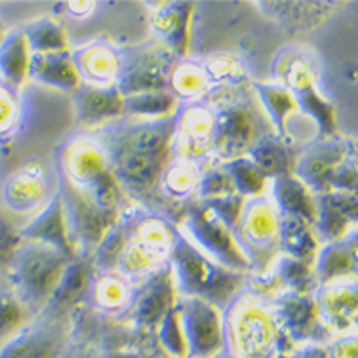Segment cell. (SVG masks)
<instances>
[{
    "instance_id": "6da1fadb",
    "label": "cell",
    "mask_w": 358,
    "mask_h": 358,
    "mask_svg": "<svg viewBox=\"0 0 358 358\" xmlns=\"http://www.w3.org/2000/svg\"><path fill=\"white\" fill-rule=\"evenodd\" d=\"M280 223L282 215L268 194L250 196L241 208V214L234 221V238L238 248L248 259L250 267L267 265L280 244Z\"/></svg>"
},
{
    "instance_id": "7a4b0ae2",
    "label": "cell",
    "mask_w": 358,
    "mask_h": 358,
    "mask_svg": "<svg viewBox=\"0 0 358 358\" xmlns=\"http://www.w3.org/2000/svg\"><path fill=\"white\" fill-rule=\"evenodd\" d=\"M173 259L181 288L189 294L204 297L202 301L206 303H215L217 299L225 301L238 288V273H225L223 265L191 248L189 242H176Z\"/></svg>"
},
{
    "instance_id": "3957f363",
    "label": "cell",
    "mask_w": 358,
    "mask_h": 358,
    "mask_svg": "<svg viewBox=\"0 0 358 358\" xmlns=\"http://www.w3.org/2000/svg\"><path fill=\"white\" fill-rule=\"evenodd\" d=\"M225 326L236 358H265L275 345V320L267 307L254 297L236 299Z\"/></svg>"
},
{
    "instance_id": "277c9868",
    "label": "cell",
    "mask_w": 358,
    "mask_h": 358,
    "mask_svg": "<svg viewBox=\"0 0 358 358\" xmlns=\"http://www.w3.org/2000/svg\"><path fill=\"white\" fill-rule=\"evenodd\" d=\"M67 271V257L62 250L46 242H33L17 259V280L27 305H42L55 294Z\"/></svg>"
},
{
    "instance_id": "5b68a950",
    "label": "cell",
    "mask_w": 358,
    "mask_h": 358,
    "mask_svg": "<svg viewBox=\"0 0 358 358\" xmlns=\"http://www.w3.org/2000/svg\"><path fill=\"white\" fill-rule=\"evenodd\" d=\"M173 248L176 233L172 227L160 217H143L130 231V238L118 259L120 275H143L172 254Z\"/></svg>"
},
{
    "instance_id": "8992f818",
    "label": "cell",
    "mask_w": 358,
    "mask_h": 358,
    "mask_svg": "<svg viewBox=\"0 0 358 358\" xmlns=\"http://www.w3.org/2000/svg\"><path fill=\"white\" fill-rule=\"evenodd\" d=\"M187 227L196 241L194 244H199L204 255L210 254V259H214L220 265L233 267L234 273L252 268L236 244L233 227H229L227 221L223 220L214 208L208 206L196 210L189 217Z\"/></svg>"
},
{
    "instance_id": "52a82bcc",
    "label": "cell",
    "mask_w": 358,
    "mask_h": 358,
    "mask_svg": "<svg viewBox=\"0 0 358 358\" xmlns=\"http://www.w3.org/2000/svg\"><path fill=\"white\" fill-rule=\"evenodd\" d=\"M179 159L191 160L202 157L214 145L215 113L204 103H187L173 122Z\"/></svg>"
},
{
    "instance_id": "ba28073f",
    "label": "cell",
    "mask_w": 358,
    "mask_h": 358,
    "mask_svg": "<svg viewBox=\"0 0 358 358\" xmlns=\"http://www.w3.org/2000/svg\"><path fill=\"white\" fill-rule=\"evenodd\" d=\"M54 172L48 164L35 160L23 166L14 178L8 181L6 200L10 208L17 212H31L41 208L54 193Z\"/></svg>"
},
{
    "instance_id": "9c48e42d",
    "label": "cell",
    "mask_w": 358,
    "mask_h": 358,
    "mask_svg": "<svg viewBox=\"0 0 358 358\" xmlns=\"http://www.w3.org/2000/svg\"><path fill=\"white\" fill-rule=\"evenodd\" d=\"M189 355L206 357L215 351L223 338V324L212 305L202 299H191L185 309H178Z\"/></svg>"
},
{
    "instance_id": "30bf717a",
    "label": "cell",
    "mask_w": 358,
    "mask_h": 358,
    "mask_svg": "<svg viewBox=\"0 0 358 358\" xmlns=\"http://www.w3.org/2000/svg\"><path fill=\"white\" fill-rule=\"evenodd\" d=\"M76 73L86 80V86L109 88L117 86L120 76V59L115 50L107 44H90L78 50L73 57Z\"/></svg>"
},
{
    "instance_id": "8fae6325",
    "label": "cell",
    "mask_w": 358,
    "mask_h": 358,
    "mask_svg": "<svg viewBox=\"0 0 358 358\" xmlns=\"http://www.w3.org/2000/svg\"><path fill=\"white\" fill-rule=\"evenodd\" d=\"M320 317L334 330H347V324L357 320V284L355 278H336L318 296Z\"/></svg>"
},
{
    "instance_id": "7c38bea8",
    "label": "cell",
    "mask_w": 358,
    "mask_h": 358,
    "mask_svg": "<svg viewBox=\"0 0 358 358\" xmlns=\"http://www.w3.org/2000/svg\"><path fill=\"white\" fill-rule=\"evenodd\" d=\"M254 143V122L244 107H227L215 113V139L214 145L227 155H236Z\"/></svg>"
},
{
    "instance_id": "4fadbf2b",
    "label": "cell",
    "mask_w": 358,
    "mask_h": 358,
    "mask_svg": "<svg viewBox=\"0 0 358 358\" xmlns=\"http://www.w3.org/2000/svg\"><path fill=\"white\" fill-rule=\"evenodd\" d=\"M276 78L284 84L282 88L292 94H309L315 92L318 71L317 63L305 55L301 50H286L276 57Z\"/></svg>"
},
{
    "instance_id": "5bb4252c",
    "label": "cell",
    "mask_w": 358,
    "mask_h": 358,
    "mask_svg": "<svg viewBox=\"0 0 358 358\" xmlns=\"http://www.w3.org/2000/svg\"><path fill=\"white\" fill-rule=\"evenodd\" d=\"M29 71L38 80L57 90H76L80 84V76L76 73L71 55L62 52H46L31 59Z\"/></svg>"
},
{
    "instance_id": "9a60e30c",
    "label": "cell",
    "mask_w": 358,
    "mask_h": 358,
    "mask_svg": "<svg viewBox=\"0 0 358 358\" xmlns=\"http://www.w3.org/2000/svg\"><path fill=\"white\" fill-rule=\"evenodd\" d=\"M59 349V336L55 330L36 328L23 331L21 336L8 343L0 358H54Z\"/></svg>"
},
{
    "instance_id": "2e32d148",
    "label": "cell",
    "mask_w": 358,
    "mask_h": 358,
    "mask_svg": "<svg viewBox=\"0 0 358 358\" xmlns=\"http://www.w3.org/2000/svg\"><path fill=\"white\" fill-rule=\"evenodd\" d=\"M122 107L124 103L117 86H109V88L86 86L76 97V109L80 110V117L90 122H99L103 118L113 117Z\"/></svg>"
},
{
    "instance_id": "e0dca14e",
    "label": "cell",
    "mask_w": 358,
    "mask_h": 358,
    "mask_svg": "<svg viewBox=\"0 0 358 358\" xmlns=\"http://www.w3.org/2000/svg\"><path fill=\"white\" fill-rule=\"evenodd\" d=\"M159 179L166 193L172 194L176 199L178 196L179 199L189 196L200 183L196 164L191 162V160L179 159V157L173 162H170V164H164Z\"/></svg>"
},
{
    "instance_id": "ac0fdd59",
    "label": "cell",
    "mask_w": 358,
    "mask_h": 358,
    "mask_svg": "<svg viewBox=\"0 0 358 358\" xmlns=\"http://www.w3.org/2000/svg\"><path fill=\"white\" fill-rule=\"evenodd\" d=\"M29 67H31V57H29L27 35H14L12 38H8L6 44L0 50V69L4 76L17 84L27 76Z\"/></svg>"
},
{
    "instance_id": "d6986e66",
    "label": "cell",
    "mask_w": 358,
    "mask_h": 358,
    "mask_svg": "<svg viewBox=\"0 0 358 358\" xmlns=\"http://www.w3.org/2000/svg\"><path fill=\"white\" fill-rule=\"evenodd\" d=\"M94 299L105 310H118L131 301V289L124 276L103 273L94 284Z\"/></svg>"
},
{
    "instance_id": "ffe728a7",
    "label": "cell",
    "mask_w": 358,
    "mask_h": 358,
    "mask_svg": "<svg viewBox=\"0 0 358 358\" xmlns=\"http://www.w3.org/2000/svg\"><path fill=\"white\" fill-rule=\"evenodd\" d=\"M210 86L206 67L200 63L185 62L178 65L172 73V88L183 99H199Z\"/></svg>"
},
{
    "instance_id": "44dd1931",
    "label": "cell",
    "mask_w": 358,
    "mask_h": 358,
    "mask_svg": "<svg viewBox=\"0 0 358 358\" xmlns=\"http://www.w3.org/2000/svg\"><path fill=\"white\" fill-rule=\"evenodd\" d=\"M170 10H164V12H160L159 17H157V27L159 31L164 33L166 38H172L176 41L178 35L181 31H185V15L179 12V8L176 4H168Z\"/></svg>"
},
{
    "instance_id": "7402d4cb",
    "label": "cell",
    "mask_w": 358,
    "mask_h": 358,
    "mask_svg": "<svg viewBox=\"0 0 358 358\" xmlns=\"http://www.w3.org/2000/svg\"><path fill=\"white\" fill-rule=\"evenodd\" d=\"M204 67H206L208 76L215 78V80H231V78H236L241 73V63L236 57H231V55L214 57Z\"/></svg>"
},
{
    "instance_id": "603a6c76",
    "label": "cell",
    "mask_w": 358,
    "mask_h": 358,
    "mask_svg": "<svg viewBox=\"0 0 358 358\" xmlns=\"http://www.w3.org/2000/svg\"><path fill=\"white\" fill-rule=\"evenodd\" d=\"M331 358H357V338L351 336L334 345Z\"/></svg>"
}]
</instances>
